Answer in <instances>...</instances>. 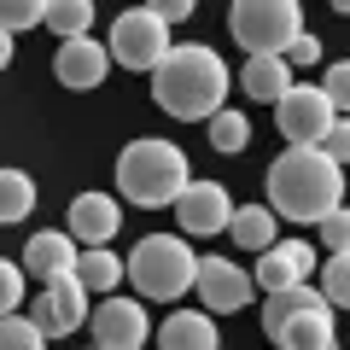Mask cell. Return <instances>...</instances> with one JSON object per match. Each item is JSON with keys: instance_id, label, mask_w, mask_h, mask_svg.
Masks as SVG:
<instances>
[{"instance_id": "cell-1", "label": "cell", "mask_w": 350, "mask_h": 350, "mask_svg": "<svg viewBox=\"0 0 350 350\" xmlns=\"http://www.w3.org/2000/svg\"><path fill=\"white\" fill-rule=\"evenodd\" d=\"M345 199V163L327 158L321 146H292L269 163V204L286 222H321Z\"/></svg>"}, {"instance_id": "cell-2", "label": "cell", "mask_w": 350, "mask_h": 350, "mask_svg": "<svg viewBox=\"0 0 350 350\" xmlns=\"http://www.w3.org/2000/svg\"><path fill=\"white\" fill-rule=\"evenodd\" d=\"M152 94H158V105L170 117H181V123H211L216 111H222L228 100V64L216 59L211 47H170L163 53V64L152 70Z\"/></svg>"}, {"instance_id": "cell-3", "label": "cell", "mask_w": 350, "mask_h": 350, "mask_svg": "<svg viewBox=\"0 0 350 350\" xmlns=\"http://www.w3.org/2000/svg\"><path fill=\"white\" fill-rule=\"evenodd\" d=\"M187 152L175 140H129L123 158H117V187H123L129 204H146V211H163V204L181 199L187 187Z\"/></svg>"}, {"instance_id": "cell-4", "label": "cell", "mask_w": 350, "mask_h": 350, "mask_svg": "<svg viewBox=\"0 0 350 350\" xmlns=\"http://www.w3.org/2000/svg\"><path fill=\"white\" fill-rule=\"evenodd\" d=\"M262 327L280 350H321L333 338V304L327 292H310L298 280V286H280L262 298Z\"/></svg>"}, {"instance_id": "cell-5", "label": "cell", "mask_w": 350, "mask_h": 350, "mask_svg": "<svg viewBox=\"0 0 350 350\" xmlns=\"http://www.w3.org/2000/svg\"><path fill=\"white\" fill-rule=\"evenodd\" d=\"M129 280H135V292L170 304V298H181V292H193L199 257H193V245L181 234H146L135 245V257H129Z\"/></svg>"}, {"instance_id": "cell-6", "label": "cell", "mask_w": 350, "mask_h": 350, "mask_svg": "<svg viewBox=\"0 0 350 350\" xmlns=\"http://www.w3.org/2000/svg\"><path fill=\"white\" fill-rule=\"evenodd\" d=\"M228 29H234V41L251 59L286 53L292 41L304 36V6L298 0H234V6H228Z\"/></svg>"}, {"instance_id": "cell-7", "label": "cell", "mask_w": 350, "mask_h": 350, "mask_svg": "<svg viewBox=\"0 0 350 350\" xmlns=\"http://www.w3.org/2000/svg\"><path fill=\"white\" fill-rule=\"evenodd\" d=\"M163 53H170V18H158L152 6L117 12V24H111V59L117 64H129V70H158Z\"/></svg>"}, {"instance_id": "cell-8", "label": "cell", "mask_w": 350, "mask_h": 350, "mask_svg": "<svg viewBox=\"0 0 350 350\" xmlns=\"http://www.w3.org/2000/svg\"><path fill=\"white\" fill-rule=\"evenodd\" d=\"M333 123H338V105H333L327 88H292L286 100L275 105V129L292 146H321Z\"/></svg>"}, {"instance_id": "cell-9", "label": "cell", "mask_w": 350, "mask_h": 350, "mask_svg": "<svg viewBox=\"0 0 350 350\" xmlns=\"http://www.w3.org/2000/svg\"><path fill=\"white\" fill-rule=\"evenodd\" d=\"M88 333L105 350H140L146 345V310H140V298H100L88 310Z\"/></svg>"}, {"instance_id": "cell-10", "label": "cell", "mask_w": 350, "mask_h": 350, "mask_svg": "<svg viewBox=\"0 0 350 350\" xmlns=\"http://www.w3.org/2000/svg\"><path fill=\"white\" fill-rule=\"evenodd\" d=\"M199 304L211 315H228V310H245V298L257 292V275H245L239 262H228V257H199Z\"/></svg>"}, {"instance_id": "cell-11", "label": "cell", "mask_w": 350, "mask_h": 350, "mask_svg": "<svg viewBox=\"0 0 350 350\" xmlns=\"http://www.w3.org/2000/svg\"><path fill=\"white\" fill-rule=\"evenodd\" d=\"M88 298H94V292H88L76 275L47 280V292H36V321H41V333H47V338L76 333V327L88 321Z\"/></svg>"}, {"instance_id": "cell-12", "label": "cell", "mask_w": 350, "mask_h": 350, "mask_svg": "<svg viewBox=\"0 0 350 350\" xmlns=\"http://www.w3.org/2000/svg\"><path fill=\"white\" fill-rule=\"evenodd\" d=\"M175 216H181V228L187 234H228V222H234V199H228L222 181H187L181 187V199H175Z\"/></svg>"}, {"instance_id": "cell-13", "label": "cell", "mask_w": 350, "mask_h": 350, "mask_svg": "<svg viewBox=\"0 0 350 350\" xmlns=\"http://www.w3.org/2000/svg\"><path fill=\"white\" fill-rule=\"evenodd\" d=\"M315 262H321V251L304 245V239H275L269 251H257V292H280V286H298V280L315 275Z\"/></svg>"}, {"instance_id": "cell-14", "label": "cell", "mask_w": 350, "mask_h": 350, "mask_svg": "<svg viewBox=\"0 0 350 350\" xmlns=\"http://www.w3.org/2000/svg\"><path fill=\"white\" fill-rule=\"evenodd\" d=\"M105 64H117V59H105V47L94 36H70V41H59V53H53V76H59V88H76V94L100 88L105 82Z\"/></svg>"}, {"instance_id": "cell-15", "label": "cell", "mask_w": 350, "mask_h": 350, "mask_svg": "<svg viewBox=\"0 0 350 350\" xmlns=\"http://www.w3.org/2000/svg\"><path fill=\"white\" fill-rule=\"evenodd\" d=\"M76 257H82V239L76 234H59V228H53V234H36L24 245V269L36 280H59V275H76Z\"/></svg>"}, {"instance_id": "cell-16", "label": "cell", "mask_w": 350, "mask_h": 350, "mask_svg": "<svg viewBox=\"0 0 350 350\" xmlns=\"http://www.w3.org/2000/svg\"><path fill=\"white\" fill-rule=\"evenodd\" d=\"M117 228H123L117 199H105V193H76L70 199V234L82 245H105V239H117Z\"/></svg>"}, {"instance_id": "cell-17", "label": "cell", "mask_w": 350, "mask_h": 350, "mask_svg": "<svg viewBox=\"0 0 350 350\" xmlns=\"http://www.w3.org/2000/svg\"><path fill=\"white\" fill-rule=\"evenodd\" d=\"M239 88H245L251 100H269V105H280L292 94V59L286 53H262V59H245V70H239Z\"/></svg>"}, {"instance_id": "cell-18", "label": "cell", "mask_w": 350, "mask_h": 350, "mask_svg": "<svg viewBox=\"0 0 350 350\" xmlns=\"http://www.w3.org/2000/svg\"><path fill=\"white\" fill-rule=\"evenodd\" d=\"M158 350H222V338H216V321L204 310H175L158 327Z\"/></svg>"}, {"instance_id": "cell-19", "label": "cell", "mask_w": 350, "mask_h": 350, "mask_svg": "<svg viewBox=\"0 0 350 350\" xmlns=\"http://www.w3.org/2000/svg\"><path fill=\"white\" fill-rule=\"evenodd\" d=\"M129 275V262L117 257L111 245H82V257H76V280H82L94 298H105V292H117V280Z\"/></svg>"}, {"instance_id": "cell-20", "label": "cell", "mask_w": 350, "mask_h": 350, "mask_svg": "<svg viewBox=\"0 0 350 350\" xmlns=\"http://www.w3.org/2000/svg\"><path fill=\"white\" fill-rule=\"evenodd\" d=\"M228 234H234V245H245V251H269L275 245V204H245V211H234Z\"/></svg>"}, {"instance_id": "cell-21", "label": "cell", "mask_w": 350, "mask_h": 350, "mask_svg": "<svg viewBox=\"0 0 350 350\" xmlns=\"http://www.w3.org/2000/svg\"><path fill=\"white\" fill-rule=\"evenodd\" d=\"M251 146V117L234 111V105H222V111L211 117V152H222V158H234V152Z\"/></svg>"}, {"instance_id": "cell-22", "label": "cell", "mask_w": 350, "mask_h": 350, "mask_svg": "<svg viewBox=\"0 0 350 350\" xmlns=\"http://www.w3.org/2000/svg\"><path fill=\"white\" fill-rule=\"evenodd\" d=\"M36 211V181L24 170H0V222H24Z\"/></svg>"}, {"instance_id": "cell-23", "label": "cell", "mask_w": 350, "mask_h": 350, "mask_svg": "<svg viewBox=\"0 0 350 350\" xmlns=\"http://www.w3.org/2000/svg\"><path fill=\"white\" fill-rule=\"evenodd\" d=\"M88 24H94V0H47V29L59 41L88 36Z\"/></svg>"}, {"instance_id": "cell-24", "label": "cell", "mask_w": 350, "mask_h": 350, "mask_svg": "<svg viewBox=\"0 0 350 350\" xmlns=\"http://www.w3.org/2000/svg\"><path fill=\"white\" fill-rule=\"evenodd\" d=\"M0 350H47V333H41L36 315H0Z\"/></svg>"}, {"instance_id": "cell-25", "label": "cell", "mask_w": 350, "mask_h": 350, "mask_svg": "<svg viewBox=\"0 0 350 350\" xmlns=\"http://www.w3.org/2000/svg\"><path fill=\"white\" fill-rule=\"evenodd\" d=\"M321 292L333 310H350V251H333L321 262Z\"/></svg>"}, {"instance_id": "cell-26", "label": "cell", "mask_w": 350, "mask_h": 350, "mask_svg": "<svg viewBox=\"0 0 350 350\" xmlns=\"http://www.w3.org/2000/svg\"><path fill=\"white\" fill-rule=\"evenodd\" d=\"M47 24V0H0V29H36Z\"/></svg>"}, {"instance_id": "cell-27", "label": "cell", "mask_w": 350, "mask_h": 350, "mask_svg": "<svg viewBox=\"0 0 350 350\" xmlns=\"http://www.w3.org/2000/svg\"><path fill=\"white\" fill-rule=\"evenodd\" d=\"M24 275L29 269H18V262L0 257V315H12L18 304H24Z\"/></svg>"}, {"instance_id": "cell-28", "label": "cell", "mask_w": 350, "mask_h": 350, "mask_svg": "<svg viewBox=\"0 0 350 350\" xmlns=\"http://www.w3.org/2000/svg\"><path fill=\"white\" fill-rule=\"evenodd\" d=\"M321 245H333V251H350V204H338L333 216H321Z\"/></svg>"}, {"instance_id": "cell-29", "label": "cell", "mask_w": 350, "mask_h": 350, "mask_svg": "<svg viewBox=\"0 0 350 350\" xmlns=\"http://www.w3.org/2000/svg\"><path fill=\"white\" fill-rule=\"evenodd\" d=\"M327 94H333V105H338V111H350V59H333V64H327Z\"/></svg>"}, {"instance_id": "cell-30", "label": "cell", "mask_w": 350, "mask_h": 350, "mask_svg": "<svg viewBox=\"0 0 350 350\" xmlns=\"http://www.w3.org/2000/svg\"><path fill=\"white\" fill-rule=\"evenodd\" d=\"M321 152H327V158H338V163H350V117H338V123L327 129Z\"/></svg>"}, {"instance_id": "cell-31", "label": "cell", "mask_w": 350, "mask_h": 350, "mask_svg": "<svg viewBox=\"0 0 350 350\" xmlns=\"http://www.w3.org/2000/svg\"><path fill=\"white\" fill-rule=\"evenodd\" d=\"M286 59H292V64H321V41H315L310 29H304V36L286 47Z\"/></svg>"}, {"instance_id": "cell-32", "label": "cell", "mask_w": 350, "mask_h": 350, "mask_svg": "<svg viewBox=\"0 0 350 350\" xmlns=\"http://www.w3.org/2000/svg\"><path fill=\"white\" fill-rule=\"evenodd\" d=\"M146 6L158 18H170V24H187V18H193V0H146Z\"/></svg>"}, {"instance_id": "cell-33", "label": "cell", "mask_w": 350, "mask_h": 350, "mask_svg": "<svg viewBox=\"0 0 350 350\" xmlns=\"http://www.w3.org/2000/svg\"><path fill=\"white\" fill-rule=\"evenodd\" d=\"M12 64V29H0V70Z\"/></svg>"}, {"instance_id": "cell-34", "label": "cell", "mask_w": 350, "mask_h": 350, "mask_svg": "<svg viewBox=\"0 0 350 350\" xmlns=\"http://www.w3.org/2000/svg\"><path fill=\"white\" fill-rule=\"evenodd\" d=\"M333 12H350V0H333Z\"/></svg>"}, {"instance_id": "cell-35", "label": "cell", "mask_w": 350, "mask_h": 350, "mask_svg": "<svg viewBox=\"0 0 350 350\" xmlns=\"http://www.w3.org/2000/svg\"><path fill=\"white\" fill-rule=\"evenodd\" d=\"M321 350H338V338H327V345H321Z\"/></svg>"}, {"instance_id": "cell-36", "label": "cell", "mask_w": 350, "mask_h": 350, "mask_svg": "<svg viewBox=\"0 0 350 350\" xmlns=\"http://www.w3.org/2000/svg\"><path fill=\"white\" fill-rule=\"evenodd\" d=\"M88 350H105V345H88Z\"/></svg>"}]
</instances>
